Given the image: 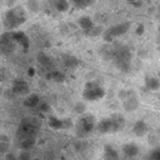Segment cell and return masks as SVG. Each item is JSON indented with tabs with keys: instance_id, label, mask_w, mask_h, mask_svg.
Returning a JSON list of instances; mask_svg holds the SVG:
<instances>
[{
	"instance_id": "6da1fadb",
	"label": "cell",
	"mask_w": 160,
	"mask_h": 160,
	"mask_svg": "<svg viewBox=\"0 0 160 160\" xmlns=\"http://www.w3.org/2000/svg\"><path fill=\"white\" fill-rule=\"evenodd\" d=\"M39 130H40L39 119L32 118V116H26V118L21 119V121L16 129L15 138L19 142L22 140H26V139H36Z\"/></svg>"
},
{
	"instance_id": "7a4b0ae2",
	"label": "cell",
	"mask_w": 160,
	"mask_h": 160,
	"mask_svg": "<svg viewBox=\"0 0 160 160\" xmlns=\"http://www.w3.org/2000/svg\"><path fill=\"white\" fill-rule=\"evenodd\" d=\"M25 21H26V14L21 6H14L8 9L2 16V25L8 31L16 30Z\"/></svg>"
},
{
	"instance_id": "3957f363",
	"label": "cell",
	"mask_w": 160,
	"mask_h": 160,
	"mask_svg": "<svg viewBox=\"0 0 160 160\" xmlns=\"http://www.w3.org/2000/svg\"><path fill=\"white\" fill-rule=\"evenodd\" d=\"M111 58L114 59L116 66L121 71H129L130 61H131V52L125 45H116L111 51Z\"/></svg>"
},
{
	"instance_id": "277c9868",
	"label": "cell",
	"mask_w": 160,
	"mask_h": 160,
	"mask_svg": "<svg viewBox=\"0 0 160 160\" xmlns=\"http://www.w3.org/2000/svg\"><path fill=\"white\" fill-rule=\"evenodd\" d=\"M105 96V89L96 81H88L85 84L82 98L88 101H99Z\"/></svg>"
},
{
	"instance_id": "5b68a950",
	"label": "cell",
	"mask_w": 160,
	"mask_h": 160,
	"mask_svg": "<svg viewBox=\"0 0 160 160\" xmlns=\"http://www.w3.org/2000/svg\"><path fill=\"white\" fill-rule=\"evenodd\" d=\"M95 118L92 115H82L76 124V134L79 136H86L95 129Z\"/></svg>"
},
{
	"instance_id": "8992f818",
	"label": "cell",
	"mask_w": 160,
	"mask_h": 160,
	"mask_svg": "<svg viewBox=\"0 0 160 160\" xmlns=\"http://www.w3.org/2000/svg\"><path fill=\"white\" fill-rule=\"evenodd\" d=\"M16 42L12 39L11 31H5L0 35V54L9 56L16 50Z\"/></svg>"
},
{
	"instance_id": "52a82bcc",
	"label": "cell",
	"mask_w": 160,
	"mask_h": 160,
	"mask_svg": "<svg viewBox=\"0 0 160 160\" xmlns=\"http://www.w3.org/2000/svg\"><path fill=\"white\" fill-rule=\"evenodd\" d=\"M129 29H130V22L129 21L112 25L111 28H109L108 30H105L104 39H105V41H111L114 38H118L120 35H124Z\"/></svg>"
},
{
	"instance_id": "ba28073f",
	"label": "cell",
	"mask_w": 160,
	"mask_h": 160,
	"mask_svg": "<svg viewBox=\"0 0 160 160\" xmlns=\"http://www.w3.org/2000/svg\"><path fill=\"white\" fill-rule=\"evenodd\" d=\"M11 91L15 95L24 96L30 92V86H29L28 81H25L24 79H15L11 84Z\"/></svg>"
},
{
	"instance_id": "9c48e42d",
	"label": "cell",
	"mask_w": 160,
	"mask_h": 160,
	"mask_svg": "<svg viewBox=\"0 0 160 160\" xmlns=\"http://www.w3.org/2000/svg\"><path fill=\"white\" fill-rule=\"evenodd\" d=\"M11 34H12V39L15 40L16 45L20 46L24 51H28L30 48V40H29L28 35L22 31H16V30H12Z\"/></svg>"
},
{
	"instance_id": "30bf717a",
	"label": "cell",
	"mask_w": 160,
	"mask_h": 160,
	"mask_svg": "<svg viewBox=\"0 0 160 160\" xmlns=\"http://www.w3.org/2000/svg\"><path fill=\"white\" fill-rule=\"evenodd\" d=\"M109 118L111 120V131L110 132H118L125 128V118L121 114L115 112V114L110 115Z\"/></svg>"
},
{
	"instance_id": "8fae6325",
	"label": "cell",
	"mask_w": 160,
	"mask_h": 160,
	"mask_svg": "<svg viewBox=\"0 0 160 160\" xmlns=\"http://www.w3.org/2000/svg\"><path fill=\"white\" fill-rule=\"evenodd\" d=\"M48 124L54 130L68 129L69 126H71V121H69V119H59L56 116H50L48 120Z\"/></svg>"
},
{
	"instance_id": "7c38bea8",
	"label": "cell",
	"mask_w": 160,
	"mask_h": 160,
	"mask_svg": "<svg viewBox=\"0 0 160 160\" xmlns=\"http://www.w3.org/2000/svg\"><path fill=\"white\" fill-rule=\"evenodd\" d=\"M139 151H140L139 146L136 144H134V142H128V144H125L122 146V154H124V156L126 159H134V158H136L139 155Z\"/></svg>"
},
{
	"instance_id": "4fadbf2b",
	"label": "cell",
	"mask_w": 160,
	"mask_h": 160,
	"mask_svg": "<svg viewBox=\"0 0 160 160\" xmlns=\"http://www.w3.org/2000/svg\"><path fill=\"white\" fill-rule=\"evenodd\" d=\"M132 132H134V135H136L139 138L146 135L149 132V126H148L146 121L145 120H141V119L138 120V121H135V124L132 126Z\"/></svg>"
},
{
	"instance_id": "5bb4252c",
	"label": "cell",
	"mask_w": 160,
	"mask_h": 160,
	"mask_svg": "<svg viewBox=\"0 0 160 160\" xmlns=\"http://www.w3.org/2000/svg\"><path fill=\"white\" fill-rule=\"evenodd\" d=\"M138 106H139V101H138L136 96L130 91V94L124 99V108L128 111H134L138 109Z\"/></svg>"
},
{
	"instance_id": "9a60e30c",
	"label": "cell",
	"mask_w": 160,
	"mask_h": 160,
	"mask_svg": "<svg viewBox=\"0 0 160 160\" xmlns=\"http://www.w3.org/2000/svg\"><path fill=\"white\" fill-rule=\"evenodd\" d=\"M40 96L38 94H28L26 98L24 99V106L29 109H35L39 102H40Z\"/></svg>"
},
{
	"instance_id": "2e32d148",
	"label": "cell",
	"mask_w": 160,
	"mask_h": 160,
	"mask_svg": "<svg viewBox=\"0 0 160 160\" xmlns=\"http://www.w3.org/2000/svg\"><path fill=\"white\" fill-rule=\"evenodd\" d=\"M104 160H120L118 150L109 144L105 145L104 146Z\"/></svg>"
},
{
	"instance_id": "e0dca14e",
	"label": "cell",
	"mask_w": 160,
	"mask_h": 160,
	"mask_svg": "<svg viewBox=\"0 0 160 160\" xmlns=\"http://www.w3.org/2000/svg\"><path fill=\"white\" fill-rule=\"evenodd\" d=\"M95 126H96V129L100 134H108V132L111 131V120H110V118L101 119L99 121V124L95 125Z\"/></svg>"
},
{
	"instance_id": "ac0fdd59",
	"label": "cell",
	"mask_w": 160,
	"mask_h": 160,
	"mask_svg": "<svg viewBox=\"0 0 160 160\" xmlns=\"http://www.w3.org/2000/svg\"><path fill=\"white\" fill-rule=\"evenodd\" d=\"M145 88L148 90L155 91L160 88V80L158 78H154V76H146L145 78Z\"/></svg>"
},
{
	"instance_id": "d6986e66",
	"label": "cell",
	"mask_w": 160,
	"mask_h": 160,
	"mask_svg": "<svg viewBox=\"0 0 160 160\" xmlns=\"http://www.w3.org/2000/svg\"><path fill=\"white\" fill-rule=\"evenodd\" d=\"M46 79L56 81V82H61L65 80V74L59 70H49V72L46 74Z\"/></svg>"
},
{
	"instance_id": "ffe728a7",
	"label": "cell",
	"mask_w": 160,
	"mask_h": 160,
	"mask_svg": "<svg viewBox=\"0 0 160 160\" xmlns=\"http://www.w3.org/2000/svg\"><path fill=\"white\" fill-rule=\"evenodd\" d=\"M38 61H39V64L41 65V66H44L45 69H51L52 68V60L46 55V54H44V52H40L39 55H38Z\"/></svg>"
},
{
	"instance_id": "44dd1931",
	"label": "cell",
	"mask_w": 160,
	"mask_h": 160,
	"mask_svg": "<svg viewBox=\"0 0 160 160\" xmlns=\"http://www.w3.org/2000/svg\"><path fill=\"white\" fill-rule=\"evenodd\" d=\"M79 25H80V28L85 31V34L94 26L92 20H91L89 16H82V18H80V19H79Z\"/></svg>"
},
{
	"instance_id": "7402d4cb",
	"label": "cell",
	"mask_w": 160,
	"mask_h": 160,
	"mask_svg": "<svg viewBox=\"0 0 160 160\" xmlns=\"http://www.w3.org/2000/svg\"><path fill=\"white\" fill-rule=\"evenodd\" d=\"M62 61H64L65 66H66V68H70V69L76 68V66L79 65V60H78L75 56H72V55H64Z\"/></svg>"
},
{
	"instance_id": "603a6c76",
	"label": "cell",
	"mask_w": 160,
	"mask_h": 160,
	"mask_svg": "<svg viewBox=\"0 0 160 160\" xmlns=\"http://www.w3.org/2000/svg\"><path fill=\"white\" fill-rule=\"evenodd\" d=\"M145 160H160V145H156L154 149H151Z\"/></svg>"
},
{
	"instance_id": "cb8c5ba5",
	"label": "cell",
	"mask_w": 160,
	"mask_h": 160,
	"mask_svg": "<svg viewBox=\"0 0 160 160\" xmlns=\"http://www.w3.org/2000/svg\"><path fill=\"white\" fill-rule=\"evenodd\" d=\"M55 8L60 12L66 11L69 9V2H68V0H55Z\"/></svg>"
},
{
	"instance_id": "d4e9b609",
	"label": "cell",
	"mask_w": 160,
	"mask_h": 160,
	"mask_svg": "<svg viewBox=\"0 0 160 160\" xmlns=\"http://www.w3.org/2000/svg\"><path fill=\"white\" fill-rule=\"evenodd\" d=\"M16 160H31V155L29 150H22L20 152V155L16 158Z\"/></svg>"
},
{
	"instance_id": "484cf974",
	"label": "cell",
	"mask_w": 160,
	"mask_h": 160,
	"mask_svg": "<svg viewBox=\"0 0 160 160\" xmlns=\"http://www.w3.org/2000/svg\"><path fill=\"white\" fill-rule=\"evenodd\" d=\"M74 110H75V112H78V114H82V112L85 111V104L81 102V101L76 102L75 106H74Z\"/></svg>"
},
{
	"instance_id": "4316f807",
	"label": "cell",
	"mask_w": 160,
	"mask_h": 160,
	"mask_svg": "<svg viewBox=\"0 0 160 160\" xmlns=\"http://www.w3.org/2000/svg\"><path fill=\"white\" fill-rule=\"evenodd\" d=\"M36 108H39V109H40V111H42V112H46V111H49V110H50V106H49L46 102H44V101H40V102H39V105H38Z\"/></svg>"
},
{
	"instance_id": "83f0119b",
	"label": "cell",
	"mask_w": 160,
	"mask_h": 160,
	"mask_svg": "<svg viewBox=\"0 0 160 160\" xmlns=\"http://www.w3.org/2000/svg\"><path fill=\"white\" fill-rule=\"evenodd\" d=\"M29 8L34 11H36L39 9V1L38 0H29Z\"/></svg>"
},
{
	"instance_id": "f1b7e54d",
	"label": "cell",
	"mask_w": 160,
	"mask_h": 160,
	"mask_svg": "<svg viewBox=\"0 0 160 160\" xmlns=\"http://www.w3.org/2000/svg\"><path fill=\"white\" fill-rule=\"evenodd\" d=\"M76 6H79V8H85L88 4H89V1L88 0H71Z\"/></svg>"
},
{
	"instance_id": "f546056e",
	"label": "cell",
	"mask_w": 160,
	"mask_h": 160,
	"mask_svg": "<svg viewBox=\"0 0 160 160\" xmlns=\"http://www.w3.org/2000/svg\"><path fill=\"white\" fill-rule=\"evenodd\" d=\"M144 30H145V28H144V25L142 24H140V25H138V28H136V35H142L144 34Z\"/></svg>"
},
{
	"instance_id": "4dcf8cb0",
	"label": "cell",
	"mask_w": 160,
	"mask_h": 160,
	"mask_svg": "<svg viewBox=\"0 0 160 160\" xmlns=\"http://www.w3.org/2000/svg\"><path fill=\"white\" fill-rule=\"evenodd\" d=\"M6 150H8V145H6L4 141H0V152L5 154V152H6Z\"/></svg>"
},
{
	"instance_id": "1f68e13d",
	"label": "cell",
	"mask_w": 160,
	"mask_h": 160,
	"mask_svg": "<svg viewBox=\"0 0 160 160\" xmlns=\"http://www.w3.org/2000/svg\"><path fill=\"white\" fill-rule=\"evenodd\" d=\"M28 75H29V76H34V75H35V69H34V68H29Z\"/></svg>"
},
{
	"instance_id": "d6a6232c",
	"label": "cell",
	"mask_w": 160,
	"mask_h": 160,
	"mask_svg": "<svg viewBox=\"0 0 160 160\" xmlns=\"http://www.w3.org/2000/svg\"><path fill=\"white\" fill-rule=\"evenodd\" d=\"M6 159L8 160H16V158L14 155H11V154H6Z\"/></svg>"
},
{
	"instance_id": "836d02e7",
	"label": "cell",
	"mask_w": 160,
	"mask_h": 160,
	"mask_svg": "<svg viewBox=\"0 0 160 160\" xmlns=\"http://www.w3.org/2000/svg\"><path fill=\"white\" fill-rule=\"evenodd\" d=\"M128 1H129V2H131V4H132V2H134V1H136V0H128Z\"/></svg>"
},
{
	"instance_id": "e575fe53",
	"label": "cell",
	"mask_w": 160,
	"mask_h": 160,
	"mask_svg": "<svg viewBox=\"0 0 160 160\" xmlns=\"http://www.w3.org/2000/svg\"><path fill=\"white\" fill-rule=\"evenodd\" d=\"M158 132H159V134H160V126H159V128H158Z\"/></svg>"
},
{
	"instance_id": "d590c367",
	"label": "cell",
	"mask_w": 160,
	"mask_h": 160,
	"mask_svg": "<svg viewBox=\"0 0 160 160\" xmlns=\"http://www.w3.org/2000/svg\"><path fill=\"white\" fill-rule=\"evenodd\" d=\"M159 34H160V26H159Z\"/></svg>"
},
{
	"instance_id": "8d00e7d4",
	"label": "cell",
	"mask_w": 160,
	"mask_h": 160,
	"mask_svg": "<svg viewBox=\"0 0 160 160\" xmlns=\"http://www.w3.org/2000/svg\"><path fill=\"white\" fill-rule=\"evenodd\" d=\"M1 2H2V0H0V5H1Z\"/></svg>"
},
{
	"instance_id": "74e56055",
	"label": "cell",
	"mask_w": 160,
	"mask_h": 160,
	"mask_svg": "<svg viewBox=\"0 0 160 160\" xmlns=\"http://www.w3.org/2000/svg\"><path fill=\"white\" fill-rule=\"evenodd\" d=\"M88 1H89V2H90V1H91V0H88Z\"/></svg>"
},
{
	"instance_id": "f35d334b",
	"label": "cell",
	"mask_w": 160,
	"mask_h": 160,
	"mask_svg": "<svg viewBox=\"0 0 160 160\" xmlns=\"http://www.w3.org/2000/svg\"><path fill=\"white\" fill-rule=\"evenodd\" d=\"M35 160H39V159H35Z\"/></svg>"
}]
</instances>
